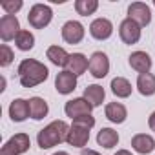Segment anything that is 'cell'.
<instances>
[{
  "mask_svg": "<svg viewBox=\"0 0 155 155\" xmlns=\"http://www.w3.org/2000/svg\"><path fill=\"white\" fill-rule=\"evenodd\" d=\"M93 108H99L102 106L104 99H106V90L99 84H88L86 90H84V95H82Z\"/></svg>",
  "mask_w": 155,
  "mask_h": 155,
  "instance_id": "603a6c76",
  "label": "cell"
},
{
  "mask_svg": "<svg viewBox=\"0 0 155 155\" xmlns=\"http://www.w3.org/2000/svg\"><path fill=\"white\" fill-rule=\"evenodd\" d=\"M60 37H62V40L66 44H71V46L81 44L84 40V37H86V28L79 20H68L60 28Z\"/></svg>",
  "mask_w": 155,
  "mask_h": 155,
  "instance_id": "5b68a950",
  "label": "cell"
},
{
  "mask_svg": "<svg viewBox=\"0 0 155 155\" xmlns=\"http://www.w3.org/2000/svg\"><path fill=\"white\" fill-rule=\"evenodd\" d=\"M48 113H49V106L42 97L29 99V117L33 120H42L44 117H48Z\"/></svg>",
  "mask_w": 155,
  "mask_h": 155,
  "instance_id": "cb8c5ba5",
  "label": "cell"
},
{
  "mask_svg": "<svg viewBox=\"0 0 155 155\" xmlns=\"http://www.w3.org/2000/svg\"><path fill=\"white\" fill-rule=\"evenodd\" d=\"M119 131H115L113 128H101L97 133V144L102 146L104 150H113L119 144Z\"/></svg>",
  "mask_w": 155,
  "mask_h": 155,
  "instance_id": "ffe728a7",
  "label": "cell"
},
{
  "mask_svg": "<svg viewBox=\"0 0 155 155\" xmlns=\"http://www.w3.org/2000/svg\"><path fill=\"white\" fill-rule=\"evenodd\" d=\"M97 9H99V0H77L75 2V11L81 17L95 15Z\"/></svg>",
  "mask_w": 155,
  "mask_h": 155,
  "instance_id": "484cf974",
  "label": "cell"
},
{
  "mask_svg": "<svg viewBox=\"0 0 155 155\" xmlns=\"http://www.w3.org/2000/svg\"><path fill=\"white\" fill-rule=\"evenodd\" d=\"M137 91L142 97H153L155 95V75L153 73H142L137 77V82H135Z\"/></svg>",
  "mask_w": 155,
  "mask_h": 155,
  "instance_id": "44dd1931",
  "label": "cell"
},
{
  "mask_svg": "<svg viewBox=\"0 0 155 155\" xmlns=\"http://www.w3.org/2000/svg\"><path fill=\"white\" fill-rule=\"evenodd\" d=\"M6 90V77H2V88H0V91Z\"/></svg>",
  "mask_w": 155,
  "mask_h": 155,
  "instance_id": "836d02e7",
  "label": "cell"
},
{
  "mask_svg": "<svg viewBox=\"0 0 155 155\" xmlns=\"http://www.w3.org/2000/svg\"><path fill=\"white\" fill-rule=\"evenodd\" d=\"M153 8H155V0H153Z\"/></svg>",
  "mask_w": 155,
  "mask_h": 155,
  "instance_id": "e575fe53",
  "label": "cell"
},
{
  "mask_svg": "<svg viewBox=\"0 0 155 155\" xmlns=\"http://www.w3.org/2000/svg\"><path fill=\"white\" fill-rule=\"evenodd\" d=\"M69 124L66 120H53L48 126H44L37 133V144L40 150H51L55 146H60L66 142L68 133H69Z\"/></svg>",
  "mask_w": 155,
  "mask_h": 155,
  "instance_id": "7a4b0ae2",
  "label": "cell"
},
{
  "mask_svg": "<svg viewBox=\"0 0 155 155\" xmlns=\"http://www.w3.org/2000/svg\"><path fill=\"white\" fill-rule=\"evenodd\" d=\"M8 111H9V119L13 122H24L26 119H29V101L13 99Z\"/></svg>",
  "mask_w": 155,
  "mask_h": 155,
  "instance_id": "2e32d148",
  "label": "cell"
},
{
  "mask_svg": "<svg viewBox=\"0 0 155 155\" xmlns=\"http://www.w3.org/2000/svg\"><path fill=\"white\" fill-rule=\"evenodd\" d=\"M66 142H68L69 146H73V148H81V150H84V148H86V144L90 142V130L71 124Z\"/></svg>",
  "mask_w": 155,
  "mask_h": 155,
  "instance_id": "9a60e30c",
  "label": "cell"
},
{
  "mask_svg": "<svg viewBox=\"0 0 155 155\" xmlns=\"http://www.w3.org/2000/svg\"><path fill=\"white\" fill-rule=\"evenodd\" d=\"M71 124L81 126V128H86V130H90V131H91V128L95 126V117H93V115H82V117L73 119V120H71Z\"/></svg>",
  "mask_w": 155,
  "mask_h": 155,
  "instance_id": "f1b7e54d",
  "label": "cell"
},
{
  "mask_svg": "<svg viewBox=\"0 0 155 155\" xmlns=\"http://www.w3.org/2000/svg\"><path fill=\"white\" fill-rule=\"evenodd\" d=\"M111 93L117 97V99H128L131 93H133V88H131V82L126 79V77H115L111 79Z\"/></svg>",
  "mask_w": 155,
  "mask_h": 155,
  "instance_id": "7402d4cb",
  "label": "cell"
},
{
  "mask_svg": "<svg viewBox=\"0 0 155 155\" xmlns=\"http://www.w3.org/2000/svg\"><path fill=\"white\" fill-rule=\"evenodd\" d=\"M119 37H120V40L126 44V46H133V44H137L139 40H140V37H142V28L137 24V22H133V20H130L128 17L119 24Z\"/></svg>",
  "mask_w": 155,
  "mask_h": 155,
  "instance_id": "8992f818",
  "label": "cell"
},
{
  "mask_svg": "<svg viewBox=\"0 0 155 155\" xmlns=\"http://www.w3.org/2000/svg\"><path fill=\"white\" fill-rule=\"evenodd\" d=\"M20 31H22V28L15 15H4L0 18V38H2L4 44L15 40Z\"/></svg>",
  "mask_w": 155,
  "mask_h": 155,
  "instance_id": "8fae6325",
  "label": "cell"
},
{
  "mask_svg": "<svg viewBox=\"0 0 155 155\" xmlns=\"http://www.w3.org/2000/svg\"><path fill=\"white\" fill-rule=\"evenodd\" d=\"M148 126H150L151 131H155V111L150 113V117H148Z\"/></svg>",
  "mask_w": 155,
  "mask_h": 155,
  "instance_id": "f546056e",
  "label": "cell"
},
{
  "mask_svg": "<svg viewBox=\"0 0 155 155\" xmlns=\"http://www.w3.org/2000/svg\"><path fill=\"white\" fill-rule=\"evenodd\" d=\"M104 115L111 124H122L128 119V110L122 102H108L104 106Z\"/></svg>",
  "mask_w": 155,
  "mask_h": 155,
  "instance_id": "e0dca14e",
  "label": "cell"
},
{
  "mask_svg": "<svg viewBox=\"0 0 155 155\" xmlns=\"http://www.w3.org/2000/svg\"><path fill=\"white\" fill-rule=\"evenodd\" d=\"M53 20V9L48 4H33L28 13V22L33 29H44Z\"/></svg>",
  "mask_w": 155,
  "mask_h": 155,
  "instance_id": "3957f363",
  "label": "cell"
},
{
  "mask_svg": "<svg viewBox=\"0 0 155 155\" xmlns=\"http://www.w3.org/2000/svg\"><path fill=\"white\" fill-rule=\"evenodd\" d=\"M113 155H133L130 150H117V153H113Z\"/></svg>",
  "mask_w": 155,
  "mask_h": 155,
  "instance_id": "1f68e13d",
  "label": "cell"
},
{
  "mask_svg": "<svg viewBox=\"0 0 155 155\" xmlns=\"http://www.w3.org/2000/svg\"><path fill=\"white\" fill-rule=\"evenodd\" d=\"M68 71H71L73 75L81 77L90 69V58L84 53H71L69 55V62H68Z\"/></svg>",
  "mask_w": 155,
  "mask_h": 155,
  "instance_id": "ac0fdd59",
  "label": "cell"
},
{
  "mask_svg": "<svg viewBox=\"0 0 155 155\" xmlns=\"http://www.w3.org/2000/svg\"><path fill=\"white\" fill-rule=\"evenodd\" d=\"M90 35L95 38V40H108V38H111V35H113V22L110 20V18H104V17H99V18H95V20H91V24H90Z\"/></svg>",
  "mask_w": 155,
  "mask_h": 155,
  "instance_id": "7c38bea8",
  "label": "cell"
},
{
  "mask_svg": "<svg viewBox=\"0 0 155 155\" xmlns=\"http://www.w3.org/2000/svg\"><path fill=\"white\" fill-rule=\"evenodd\" d=\"M18 81L22 88H35L40 86L42 82L48 81L49 77V69L44 62L37 60V58H24L18 64Z\"/></svg>",
  "mask_w": 155,
  "mask_h": 155,
  "instance_id": "6da1fadb",
  "label": "cell"
},
{
  "mask_svg": "<svg viewBox=\"0 0 155 155\" xmlns=\"http://www.w3.org/2000/svg\"><path fill=\"white\" fill-rule=\"evenodd\" d=\"M131 150L139 155H150L155 150V139L150 133H137L131 137Z\"/></svg>",
  "mask_w": 155,
  "mask_h": 155,
  "instance_id": "5bb4252c",
  "label": "cell"
},
{
  "mask_svg": "<svg viewBox=\"0 0 155 155\" xmlns=\"http://www.w3.org/2000/svg\"><path fill=\"white\" fill-rule=\"evenodd\" d=\"M69 55L62 46H49L46 49V57L49 58V62L57 68H68V62H69Z\"/></svg>",
  "mask_w": 155,
  "mask_h": 155,
  "instance_id": "d6986e66",
  "label": "cell"
},
{
  "mask_svg": "<svg viewBox=\"0 0 155 155\" xmlns=\"http://www.w3.org/2000/svg\"><path fill=\"white\" fill-rule=\"evenodd\" d=\"M128 18L137 22L140 28L151 24V8L146 2H131L128 6Z\"/></svg>",
  "mask_w": 155,
  "mask_h": 155,
  "instance_id": "52a82bcc",
  "label": "cell"
},
{
  "mask_svg": "<svg viewBox=\"0 0 155 155\" xmlns=\"http://www.w3.org/2000/svg\"><path fill=\"white\" fill-rule=\"evenodd\" d=\"M77 84H79V77L73 75L68 69H62L55 77V90H57L58 95H69V93H73L77 90Z\"/></svg>",
  "mask_w": 155,
  "mask_h": 155,
  "instance_id": "30bf717a",
  "label": "cell"
},
{
  "mask_svg": "<svg viewBox=\"0 0 155 155\" xmlns=\"http://www.w3.org/2000/svg\"><path fill=\"white\" fill-rule=\"evenodd\" d=\"M81 155H101L97 150H90V148H84L82 151H81Z\"/></svg>",
  "mask_w": 155,
  "mask_h": 155,
  "instance_id": "4dcf8cb0",
  "label": "cell"
},
{
  "mask_svg": "<svg viewBox=\"0 0 155 155\" xmlns=\"http://www.w3.org/2000/svg\"><path fill=\"white\" fill-rule=\"evenodd\" d=\"M91 111H93V106H91L84 97L69 99V101L64 104V113H66V117H69L71 120L77 119V117H82V115H91Z\"/></svg>",
  "mask_w": 155,
  "mask_h": 155,
  "instance_id": "9c48e42d",
  "label": "cell"
},
{
  "mask_svg": "<svg viewBox=\"0 0 155 155\" xmlns=\"http://www.w3.org/2000/svg\"><path fill=\"white\" fill-rule=\"evenodd\" d=\"M29 146H31L29 135L20 131L4 142L2 150H0V155H24L26 151H29Z\"/></svg>",
  "mask_w": 155,
  "mask_h": 155,
  "instance_id": "277c9868",
  "label": "cell"
},
{
  "mask_svg": "<svg viewBox=\"0 0 155 155\" xmlns=\"http://www.w3.org/2000/svg\"><path fill=\"white\" fill-rule=\"evenodd\" d=\"M128 64L133 71H137L139 75L142 73H150L151 71V66H153V60L151 57L146 53V51H133L130 57H128Z\"/></svg>",
  "mask_w": 155,
  "mask_h": 155,
  "instance_id": "4fadbf2b",
  "label": "cell"
},
{
  "mask_svg": "<svg viewBox=\"0 0 155 155\" xmlns=\"http://www.w3.org/2000/svg\"><path fill=\"white\" fill-rule=\"evenodd\" d=\"M53 155H69V153H68V151H62V150H58V151H55Z\"/></svg>",
  "mask_w": 155,
  "mask_h": 155,
  "instance_id": "d6a6232c",
  "label": "cell"
},
{
  "mask_svg": "<svg viewBox=\"0 0 155 155\" xmlns=\"http://www.w3.org/2000/svg\"><path fill=\"white\" fill-rule=\"evenodd\" d=\"M15 58V51L8 46V44H2L0 46V66L2 68H8Z\"/></svg>",
  "mask_w": 155,
  "mask_h": 155,
  "instance_id": "83f0119b",
  "label": "cell"
},
{
  "mask_svg": "<svg viewBox=\"0 0 155 155\" xmlns=\"http://www.w3.org/2000/svg\"><path fill=\"white\" fill-rule=\"evenodd\" d=\"M0 8L6 11V15H15L24 8V2L22 0H4V2H0Z\"/></svg>",
  "mask_w": 155,
  "mask_h": 155,
  "instance_id": "4316f807",
  "label": "cell"
},
{
  "mask_svg": "<svg viewBox=\"0 0 155 155\" xmlns=\"http://www.w3.org/2000/svg\"><path fill=\"white\" fill-rule=\"evenodd\" d=\"M15 46L18 51H31L35 48V35L29 29H22L15 38Z\"/></svg>",
  "mask_w": 155,
  "mask_h": 155,
  "instance_id": "d4e9b609",
  "label": "cell"
},
{
  "mask_svg": "<svg viewBox=\"0 0 155 155\" xmlns=\"http://www.w3.org/2000/svg\"><path fill=\"white\" fill-rule=\"evenodd\" d=\"M90 73L93 79H104L110 73V57L104 51H93L90 57Z\"/></svg>",
  "mask_w": 155,
  "mask_h": 155,
  "instance_id": "ba28073f",
  "label": "cell"
}]
</instances>
